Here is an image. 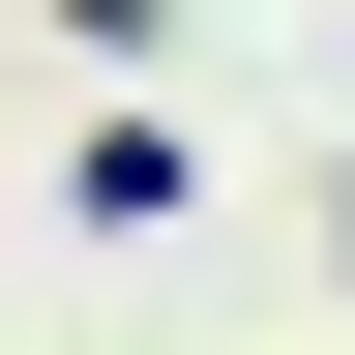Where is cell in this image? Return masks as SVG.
Returning a JSON list of instances; mask_svg holds the SVG:
<instances>
[{
	"label": "cell",
	"instance_id": "cell-1",
	"mask_svg": "<svg viewBox=\"0 0 355 355\" xmlns=\"http://www.w3.org/2000/svg\"><path fill=\"white\" fill-rule=\"evenodd\" d=\"M89 237H178V207H207V148H178V119H89V178H60Z\"/></svg>",
	"mask_w": 355,
	"mask_h": 355
},
{
	"label": "cell",
	"instance_id": "cell-2",
	"mask_svg": "<svg viewBox=\"0 0 355 355\" xmlns=\"http://www.w3.org/2000/svg\"><path fill=\"white\" fill-rule=\"evenodd\" d=\"M60 30H89V60H178V30H207V0H60Z\"/></svg>",
	"mask_w": 355,
	"mask_h": 355
}]
</instances>
